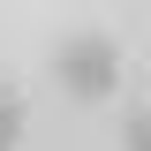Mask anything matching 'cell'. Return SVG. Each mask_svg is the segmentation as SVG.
Wrapping results in <instances>:
<instances>
[{
  "mask_svg": "<svg viewBox=\"0 0 151 151\" xmlns=\"http://www.w3.org/2000/svg\"><path fill=\"white\" fill-rule=\"evenodd\" d=\"M53 76H60V91H68V98L98 106V98L121 91V53H113L98 30H83V38H68V45L53 53Z\"/></svg>",
  "mask_w": 151,
  "mask_h": 151,
  "instance_id": "obj_1",
  "label": "cell"
},
{
  "mask_svg": "<svg viewBox=\"0 0 151 151\" xmlns=\"http://www.w3.org/2000/svg\"><path fill=\"white\" fill-rule=\"evenodd\" d=\"M15 136H23V98L0 91V151H15Z\"/></svg>",
  "mask_w": 151,
  "mask_h": 151,
  "instance_id": "obj_2",
  "label": "cell"
},
{
  "mask_svg": "<svg viewBox=\"0 0 151 151\" xmlns=\"http://www.w3.org/2000/svg\"><path fill=\"white\" fill-rule=\"evenodd\" d=\"M121 144H129V151H151V106H144V113H129V129H121Z\"/></svg>",
  "mask_w": 151,
  "mask_h": 151,
  "instance_id": "obj_3",
  "label": "cell"
}]
</instances>
